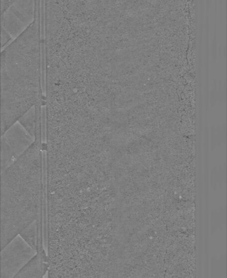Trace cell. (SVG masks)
I'll use <instances>...</instances> for the list:
<instances>
[{"instance_id":"obj_9","label":"cell","mask_w":227,"mask_h":278,"mask_svg":"<svg viewBox=\"0 0 227 278\" xmlns=\"http://www.w3.org/2000/svg\"><path fill=\"white\" fill-rule=\"evenodd\" d=\"M16 0H1V13L6 10L10 5L14 2Z\"/></svg>"},{"instance_id":"obj_2","label":"cell","mask_w":227,"mask_h":278,"mask_svg":"<svg viewBox=\"0 0 227 278\" xmlns=\"http://www.w3.org/2000/svg\"><path fill=\"white\" fill-rule=\"evenodd\" d=\"M1 135L44 100L39 26L36 19L1 53Z\"/></svg>"},{"instance_id":"obj_3","label":"cell","mask_w":227,"mask_h":278,"mask_svg":"<svg viewBox=\"0 0 227 278\" xmlns=\"http://www.w3.org/2000/svg\"><path fill=\"white\" fill-rule=\"evenodd\" d=\"M36 0H16L2 14V47L16 38L36 19Z\"/></svg>"},{"instance_id":"obj_6","label":"cell","mask_w":227,"mask_h":278,"mask_svg":"<svg viewBox=\"0 0 227 278\" xmlns=\"http://www.w3.org/2000/svg\"><path fill=\"white\" fill-rule=\"evenodd\" d=\"M49 270L48 254L37 253L14 278H43Z\"/></svg>"},{"instance_id":"obj_7","label":"cell","mask_w":227,"mask_h":278,"mask_svg":"<svg viewBox=\"0 0 227 278\" xmlns=\"http://www.w3.org/2000/svg\"><path fill=\"white\" fill-rule=\"evenodd\" d=\"M36 116V109L35 106L33 107L32 109L26 112L18 120L21 125L33 137H35Z\"/></svg>"},{"instance_id":"obj_1","label":"cell","mask_w":227,"mask_h":278,"mask_svg":"<svg viewBox=\"0 0 227 278\" xmlns=\"http://www.w3.org/2000/svg\"><path fill=\"white\" fill-rule=\"evenodd\" d=\"M42 118L36 119L35 139L1 174V249L33 221L44 218L46 174Z\"/></svg>"},{"instance_id":"obj_5","label":"cell","mask_w":227,"mask_h":278,"mask_svg":"<svg viewBox=\"0 0 227 278\" xmlns=\"http://www.w3.org/2000/svg\"><path fill=\"white\" fill-rule=\"evenodd\" d=\"M35 139L18 121L1 135V172L23 154Z\"/></svg>"},{"instance_id":"obj_8","label":"cell","mask_w":227,"mask_h":278,"mask_svg":"<svg viewBox=\"0 0 227 278\" xmlns=\"http://www.w3.org/2000/svg\"><path fill=\"white\" fill-rule=\"evenodd\" d=\"M32 248L37 251V221H33L19 234Z\"/></svg>"},{"instance_id":"obj_4","label":"cell","mask_w":227,"mask_h":278,"mask_svg":"<svg viewBox=\"0 0 227 278\" xmlns=\"http://www.w3.org/2000/svg\"><path fill=\"white\" fill-rule=\"evenodd\" d=\"M37 251L20 235H17L1 251V278H13Z\"/></svg>"}]
</instances>
